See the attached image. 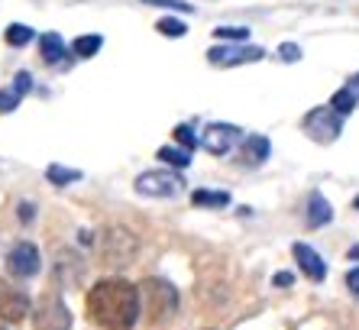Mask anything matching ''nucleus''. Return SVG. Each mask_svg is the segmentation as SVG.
Returning a JSON list of instances; mask_svg holds the SVG:
<instances>
[{
  "mask_svg": "<svg viewBox=\"0 0 359 330\" xmlns=\"http://www.w3.org/2000/svg\"><path fill=\"white\" fill-rule=\"evenodd\" d=\"M88 317L104 330H133L140 321V285L126 279H100L88 291Z\"/></svg>",
  "mask_w": 359,
  "mask_h": 330,
  "instance_id": "nucleus-1",
  "label": "nucleus"
},
{
  "mask_svg": "<svg viewBox=\"0 0 359 330\" xmlns=\"http://www.w3.org/2000/svg\"><path fill=\"white\" fill-rule=\"evenodd\" d=\"M140 305H146V317L156 327L172 321V314L178 311V291L165 279H146L140 285Z\"/></svg>",
  "mask_w": 359,
  "mask_h": 330,
  "instance_id": "nucleus-2",
  "label": "nucleus"
},
{
  "mask_svg": "<svg viewBox=\"0 0 359 330\" xmlns=\"http://www.w3.org/2000/svg\"><path fill=\"white\" fill-rule=\"evenodd\" d=\"M136 249H140V239L130 227H107V230L100 233V259L107 265H126L130 259L136 256Z\"/></svg>",
  "mask_w": 359,
  "mask_h": 330,
  "instance_id": "nucleus-3",
  "label": "nucleus"
},
{
  "mask_svg": "<svg viewBox=\"0 0 359 330\" xmlns=\"http://www.w3.org/2000/svg\"><path fill=\"white\" fill-rule=\"evenodd\" d=\"M266 49L259 46H243V42H230V46H214L208 49V62L217 68H233V65H250V62H262Z\"/></svg>",
  "mask_w": 359,
  "mask_h": 330,
  "instance_id": "nucleus-4",
  "label": "nucleus"
},
{
  "mask_svg": "<svg viewBox=\"0 0 359 330\" xmlns=\"http://www.w3.org/2000/svg\"><path fill=\"white\" fill-rule=\"evenodd\" d=\"M184 178L175 172H142L136 178V191L142 198H175L182 194Z\"/></svg>",
  "mask_w": 359,
  "mask_h": 330,
  "instance_id": "nucleus-5",
  "label": "nucleus"
},
{
  "mask_svg": "<svg viewBox=\"0 0 359 330\" xmlns=\"http://www.w3.org/2000/svg\"><path fill=\"white\" fill-rule=\"evenodd\" d=\"M304 130H308L311 140L334 143L337 136H340V130H343V117L334 114V110H330V104H327V107L311 110V114L304 117Z\"/></svg>",
  "mask_w": 359,
  "mask_h": 330,
  "instance_id": "nucleus-6",
  "label": "nucleus"
},
{
  "mask_svg": "<svg viewBox=\"0 0 359 330\" xmlns=\"http://www.w3.org/2000/svg\"><path fill=\"white\" fill-rule=\"evenodd\" d=\"M243 140V130L233 124H208L204 136H201V146L208 149L210 156H226L233 152V146Z\"/></svg>",
  "mask_w": 359,
  "mask_h": 330,
  "instance_id": "nucleus-7",
  "label": "nucleus"
},
{
  "mask_svg": "<svg viewBox=\"0 0 359 330\" xmlns=\"http://www.w3.org/2000/svg\"><path fill=\"white\" fill-rule=\"evenodd\" d=\"M33 327L36 330H68L72 327V311L65 308L62 298H46L33 314Z\"/></svg>",
  "mask_w": 359,
  "mask_h": 330,
  "instance_id": "nucleus-8",
  "label": "nucleus"
},
{
  "mask_svg": "<svg viewBox=\"0 0 359 330\" xmlns=\"http://www.w3.org/2000/svg\"><path fill=\"white\" fill-rule=\"evenodd\" d=\"M39 249L33 246V243H17V246L10 249L7 256V272L17 275V279H33L36 272H39Z\"/></svg>",
  "mask_w": 359,
  "mask_h": 330,
  "instance_id": "nucleus-9",
  "label": "nucleus"
},
{
  "mask_svg": "<svg viewBox=\"0 0 359 330\" xmlns=\"http://www.w3.org/2000/svg\"><path fill=\"white\" fill-rule=\"evenodd\" d=\"M29 311H33V301L26 298V291L0 289V321L20 324V321H26V314Z\"/></svg>",
  "mask_w": 359,
  "mask_h": 330,
  "instance_id": "nucleus-10",
  "label": "nucleus"
},
{
  "mask_svg": "<svg viewBox=\"0 0 359 330\" xmlns=\"http://www.w3.org/2000/svg\"><path fill=\"white\" fill-rule=\"evenodd\" d=\"M292 256L298 259L301 272L308 275L311 282H324V279H327V265H324V259H320V253H318V249H311L308 243H294V246H292Z\"/></svg>",
  "mask_w": 359,
  "mask_h": 330,
  "instance_id": "nucleus-11",
  "label": "nucleus"
},
{
  "mask_svg": "<svg viewBox=\"0 0 359 330\" xmlns=\"http://www.w3.org/2000/svg\"><path fill=\"white\" fill-rule=\"evenodd\" d=\"M269 152H272V146H269V140H266V136H259V133L243 140V162L259 165V162H266V159H269Z\"/></svg>",
  "mask_w": 359,
  "mask_h": 330,
  "instance_id": "nucleus-12",
  "label": "nucleus"
},
{
  "mask_svg": "<svg viewBox=\"0 0 359 330\" xmlns=\"http://www.w3.org/2000/svg\"><path fill=\"white\" fill-rule=\"evenodd\" d=\"M334 220V211H330V201L320 194V191H314L308 201V223L311 227H324V223Z\"/></svg>",
  "mask_w": 359,
  "mask_h": 330,
  "instance_id": "nucleus-13",
  "label": "nucleus"
},
{
  "mask_svg": "<svg viewBox=\"0 0 359 330\" xmlns=\"http://www.w3.org/2000/svg\"><path fill=\"white\" fill-rule=\"evenodd\" d=\"M39 52L46 62H62L65 58V42H62L59 33H46L39 39Z\"/></svg>",
  "mask_w": 359,
  "mask_h": 330,
  "instance_id": "nucleus-14",
  "label": "nucleus"
},
{
  "mask_svg": "<svg viewBox=\"0 0 359 330\" xmlns=\"http://www.w3.org/2000/svg\"><path fill=\"white\" fill-rule=\"evenodd\" d=\"M191 204H194V207H226V204H230V194H226V191L198 188V191L191 194Z\"/></svg>",
  "mask_w": 359,
  "mask_h": 330,
  "instance_id": "nucleus-15",
  "label": "nucleus"
},
{
  "mask_svg": "<svg viewBox=\"0 0 359 330\" xmlns=\"http://www.w3.org/2000/svg\"><path fill=\"white\" fill-rule=\"evenodd\" d=\"M46 178H49L52 185L65 188V185H72V182H81V172H78V169H65V165H49V169H46Z\"/></svg>",
  "mask_w": 359,
  "mask_h": 330,
  "instance_id": "nucleus-16",
  "label": "nucleus"
},
{
  "mask_svg": "<svg viewBox=\"0 0 359 330\" xmlns=\"http://www.w3.org/2000/svg\"><path fill=\"white\" fill-rule=\"evenodd\" d=\"M359 100H356V94L350 91V88H346V84H343L340 91L334 94V98H330V110H334V114H340V117H346V114H353V107H356Z\"/></svg>",
  "mask_w": 359,
  "mask_h": 330,
  "instance_id": "nucleus-17",
  "label": "nucleus"
},
{
  "mask_svg": "<svg viewBox=\"0 0 359 330\" xmlns=\"http://www.w3.org/2000/svg\"><path fill=\"white\" fill-rule=\"evenodd\" d=\"M159 159L165 165H172V169H188V165H191V152H188V149H178V146H162Z\"/></svg>",
  "mask_w": 359,
  "mask_h": 330,
  "instance_id": "nucleus-18",
  "label": "nucleus"
},
{
  "mask_svg": "<svg viewBox=\"0 0 359 330\" xmlns=\"http://www.w3.org/2000/svg\"><path fill=\"white\" fill-rule=\"evenodd\" d=\"M33 26H23V23H10L7 33H4V39H7V46H13V49H20V46H26V42H33Z\"/></svg>",
  "mask_w": 359,
  "mask_h": 330,
  "instance_id": "nucleus-19",
  "label": "nucleus"
},
{
  "mask_svg": "<svg viewBox=\"0 0 359 330\" xmlns=\"http://www.w3.org/2000/svg\"><path fill=\"white\" fill-rule=\"evenodd\" d=\"M100 46H104V39L100 36H78L75 46H72V52H75L78 58H91L100 52Z\"/></svg>",
  "mask_w": 359,
  "mask_h": 330,
  "instance_id": "nucleus-20",
  "label": "nucleus"
},
{
  "mask_svg": "<svg viewBox=\"0 0 359 330\" xmlns=\"http://www.w3.org/2000/svg\"><path fill=\"white\" fill-rule=\"evenodd\" d=\"M156 29H159L162 36H172V39H182V36L188 33V26H184L182 20H175V17H165V20H159V23H156Z\"/></svg>",
  "mask_w": 359,
  "mask_h": 330,
  "instance_id": "nucleus-21",
  "label": "nucleus"
},
{
  "mask_svg": "<svg viewBox=\"0 0 359 330\" xmlns=\"http://www.w3.org/2000/svg\"><path fill=\"white\" fill-rule=\"evenodd\" d=\"M214 36H217V39H230V42H246L250 39V29H246V26H217Z\"/></svg>",
  "mask_w": 359,
  "mask_h": 330,
  "instance_id": "nucleus-22",
  "label": "nucleus"
},
{
  "mask_svg": "<svg viewBox=\"0 0 359 330\" xmlns=\"http://www.w3.org/2000/svg\"><path fill=\"white\" fill-rule=\"evenodd\" d=\"M175 140H178V146L188 149V152L198 146V136H194V130H191L188 124H178V126H175Z\"/></svg>",
  "mask_w": 359,
  "mask_h": 330,
  "instance_id": "nucleus-23",
  "label": "nucleus"
},
{
  "mask_svg": "<svg viewBox=\"0 0 359 330\" xmlns=\"http://www.w3.org/2000/svg\"><path fill=\"white\" fill-rule=\"evenodd\" d=\"M149 7H165V10H178V13H194V4H184V0H142Z\"/></svg>",
  "mask_w": 359,
  "mask_h": 330,
  "instance_id": "nucleus-24",
  "label": "nucleus"
},
{
  "mask_svg": "<svg viewBox=\"0 0 359 330\" xmlns=\"http://www.w3.org/2000/svg\"><path fill=\"white\" fill-rule=\"evenodd\" d=\"M17 104H20V94L13 91V88H4V91H0V114L17 110Z\"/></svg>",
  "mask_w": 359,
  "mask_h": 330,
  "instance_id": "nucleus-25",
  "label": "nucleus"
},
{
  "mask_svg": "<svg viewBox=\"0 0 359 330\" xmlns=\"http://www.w3.org/2000/svg\"><path fill=\"white\" fill-rule=\"evenodd\" d=\"M13 91H17L20 98L33 91V74H29V72H20L17 78H13Z\"/></svg>",
  "mask_w": 359,
  "mask_h": 330,
  "instance_id": "nucleus-26",
  "label": "nucleus"
},
{
  "mask_svg": "<svg viewBox=\"0 0 359 330\" xmlns=\"http://www.w3.org/2000/svg\"><path fill=\"white\" fill-rule=\"evenodd\" d=\"M278 58H282V62H298L301 49L294 46V42H282V46H278Z\"/></svg>",
  "mask_w": 359,
  "mask_h": 330,
  "instance_id": "nucleus-27",
  "label": "nucleus"
},
{
  "mask_svg": "<svg viewBox=\"0 0 359 330\" xmlns=\"http://www.w3.org/2000/svg\"><path fill=\"white\" fill-rule=\"evenodd\" d=\"M292 282H294V275H292V272H278L276 279H272V285H276V289H288Z\"/></svg>",
  "mask_w": 359,
  "mask_h": 330,
  "instance_id": "nucleus-28",
  "label": "nucleus"
},
{
  "mask_svg": "<svg viewBox=\"0 0 359 330\" xmlns=\"http://www.w3.org/2000/svg\"><path fill=\"white\" fill-rule=\"evenodd\" d=\"M33 217H36V207H33V204H20V220L29 223Z\"/></svg>",
  "mask_w": 359,
  "mask_h": 330,
  "instance_id": "nucleus-29",
  "label": "nucleus"
},
{
  "mask_svg": "<svg viewBox=\"0 0 359 330\" xmlns=\"http://www.w3.org/2000/svg\"><path fill=\"white\" fill-rule=\"evenodd\" d=\"M346 285H350V289L359 295V269H353V272H346Z\"/></svg>",
  "mask_w": 359,
  "mask_h": 330,
  "instance_id": "nucleus-30",
  "label": "nucleus"
},
{
  "mask_svg": "<svg viewBox=\"0 0 359 330\" xmlns=\"http://www.w3.org/2000/svg\"><path fill=\"white\" fill-rule=\"evenodd\" d=\"M346 88H350V91H353V94H356V100H359V74H356V78H353V81H350V84H346Z\"/></svg>",
  "mask_w": 359,
  "mask_h": 330,
  "instance_id": "nucleus-31",
  "label": "nucleus"
},
{
  "mask_svg": "<svg viewBox=\"0 0 359 330\" xmlns=\"http://www.w3.org/2000/svg\"><path fill=\"white\" fill-rule=\"evenodd\" d=\"M350 259H359V243H356V246L350 249Z\"/></svg>",
  "mask_w": 359,
  "mask_h": 330,
  "instance_id": "nucleus-32",
  "label": "nucleus"
},
{
  "mask_svg": "<svg viewBox=\"0 0 359 330\" xmlns=\"http://www.w3.org/2000/svg\"><path fill=\"white\" fill-rule=\"evenodd\" d=\"M356 207H359V198H356Z\"/></svg>",
  "mask_w": 359,
  "mask_h": 330,
  "instance_id": "nucleus-33",
  "label": "nucleus"
},
{
  "mask_svg": "<svg viewBox=\"0 0 359 330\" xmlns=\"http://www.w3.org/2000/svg\"><path fill=\"white\" fill-rule=\"evenodd\" d=\"M0 330H4V327H0Z\"/></svg>",
  "mask_w": 359,
  "mask_h": 330,
  "instance_id": "nucleus-34",
  "label": "nucleus"
}]
</instances>
